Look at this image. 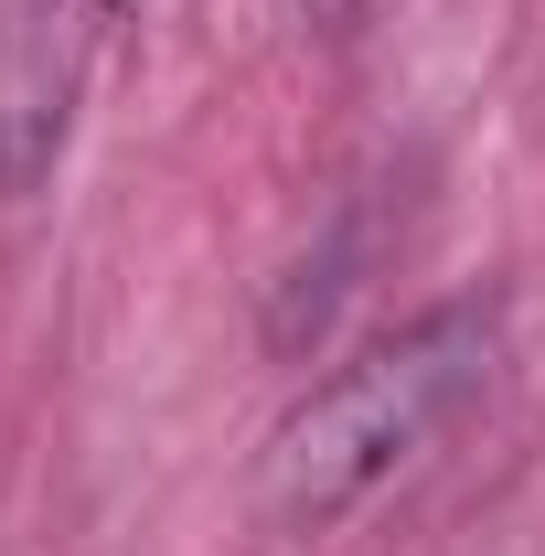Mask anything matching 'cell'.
Instances as JSON below:
<instances>
[{
  "label": "cell",
  "instance_id": "obj_1",
  "mask_svg": "<svg viewBox=\"0 0 545 556\" xmlns=\"http://www.w3.org/2000/svg\"><path fill=\"white\" fill-rule=\"evenodd\" d=\"M492 364H503V300H439V311H417L396 332H375L353 364H332L268 428V460H257L268 514L300 525V535H321L353 503H375L492 386Z\"/></svg>",
  "mask_w": 545,
  "mask_h": 556
},
{
  "label": "cell",
  "instance_id": "obj_2",
  "mask_svg": "<svg viewBox=\"0 0 545 556\" xmlns=\"http://www.w3.org/2000/svg\"><path fill=\"white\" fill-rule=\"evenodd\" d=\"M97 33L107 22L86 0H0V182L11 193H33L54 172Z\"/></svg>",
  "mask_w": 545,
  "mask_h": 556
},
{
  "label": "cell",
  "instance_id": "obj_3",
  "mask_svg": "<svg viewBox=\"0 0 545 556\" xmlns=\"http://www.w3.org/2000/svg\"><path fill=\"white\" fill-rule=\"evenodd\" d=\"M321 11H332V33H342V22H353V11H364V0H321Z\"/></svg>",
  "mask_w": 545,
  "mask_h": 556
},
{
  "label": "cell",
  "instance_id": "obj_4",
  "mask_svg": "<svg viewBox=\"0 0 545 556\" xmlns=\"http://www.w3.org/2000/svg\"><path fill=\"white\" fill-rule=\"evenodd\" d=\"M86 11H97V22H118V11H129V0H86Z\"/></svg>",
  "mask_w": 545,
  "mask_h": 556
}]
</instances>
